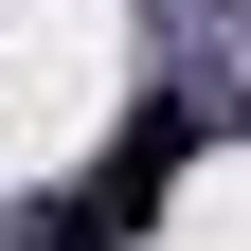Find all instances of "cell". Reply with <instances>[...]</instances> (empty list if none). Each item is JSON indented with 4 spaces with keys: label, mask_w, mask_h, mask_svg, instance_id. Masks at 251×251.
<instances>
[{
    "label": "cell",
    "mask_w": 251,
    "mask_h": 251,
    "mask_svg": "<svg viewBox=\"0 0 251 251\" xmlns=\"http://www.w3.org/2000/svg\"><path fill=\"white\" fill-rule=\"evenodd\" d=\"M179 162H198V108H126V126H108V162H90V198H72V215H90V233H144V215L179 198Z\"/></svg>",
    "instance_id": "cell-1"
},
{
    "label": "cell",
    "mask_w": 251,
    "mask_h": 251,
    "mask_svg": "<svg viewBox=\"0 0 251 251\" xmlns=\"http://www.w3.org/2000/svg\"><path fill=\"white\" fill-rule=\"evenodd\" d=\"M36 251H126V233H90V215H54V233H36Z\"/></svg>",
    "instance_id": "cell-2"
}]
</instances>
